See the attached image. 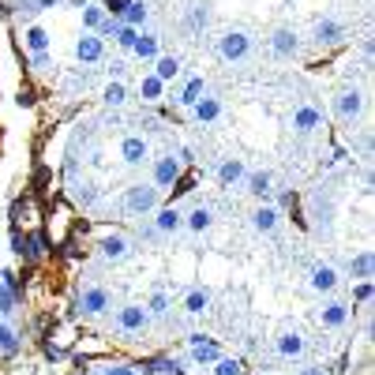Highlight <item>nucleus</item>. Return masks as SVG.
<instances>
[{
	"instance_id": "f257e3e1",
	"label": "nucleus",
	"mask_w": 375,
	"mask_h": 375,
	"mask_svg": "<svg viewBox=\"0 0 375 375\" xmlns=\"http://www.w3.org/2000/svg\"><path fill=\"white\" fill-rule=\"evenodd\" d=\"M252 53V34H244V30H225L222 38H218V57L222 60H244Z\"/></svg>"
},
{
	"instance_id": "f03ea898",
	"label": "nucleus",
	"mask_w": 375,
	"mask_h": 375,
	"mask_svg": "<svg viewBox=\"0 0 375 375\" xmlns=\"http://www.w3.org/2000/svg\"><path fill=\"white\" fill-rule=\"evenodd\" d=\"M154 207H158V188H154V184L128 188V195H124V210H128V214H150Z\"/></svg>"
},
{
	"instance_id": "7ed1b4c3",
	"label": "nucleus",
	"mask_w": 375,
	"mask_h": 375,
	"mask_svg": "<svg viewBox=\"0 0 375 375\" xmlns=\"http://www.w3.org/2000/svg\"><path fill=\"white\" fill-rule=\"evenodd\" d=\"M146 323H150V312H146L143 304H124L121 312H116V326H121L124 334H143Z\"/></svg>"
},
{
	"instance_id": "20e7f679",
	"label": "nucleus",
	"mask_w": 375,
	"mask_h": 375,
	"mask_svg": "<svg viewBox=\"0 0 375 375\" xmlns=\"http://www.w3.org/2000/svg\"><path fill=\"white\" fill-rule=\"evenodd\" d=\"M334 109H338V116L342 121H356V116L364 113V94L356 87H345V90H338V98H334Z\"/></svg>"
},
{
	"instance_id": "39448f33",
	"label": "nucleus",
	"mask_w": 375,
	"mask_h": 375,
	"mask_svg": "<svg viewBox=\"0 0 375 375\" xmlns=\"http://www.w3.org/2000/svg\"><path fill=\"white\" fill-rule=\"evenodd\" d=\"M270 49H274V57L293 60V57L300 53V38H297V30H289V26L274 30V34H270Z\"/></svg>"
},
{
	"instance_id": "423d86ee",
	"label": "nucleus",
	"mask_w": 375,
	"mask_h": 375,
	"mask_svg": "<svg viewBox=\"0 0 375 375\" xmlns=\"http://www.w3.org/2000/svg\"><path fill=\"white\" fill-rule=\"evenodd\" d=\"M177 177H180V162L173 158V154H162L158 162H154V188H173L177 184Z\"/></svg>"
},
{
	"instance_id": "0eeeda50",
	"label": "nucleus",
	"mask_w": 375,
	"mask_h": 375,
	"mask_svg": "<svg viewBox=\"0 0 375 375\" xmlns=\"http://www.w3.org/2000/svg\"><path fill=\"white\" fill-rule=\"evenodd\" d=\"M323 128V113H319L315 105H297V113H293V132L297 135H312Z\"/></svg>"
},
{
	"instance_id": "6e6552de",
	"label": "nucleus",
	"mask_w": 375,
	"mask_h": 375,
	"mask_svg": "<svg viewBox=\"0 0 375 375\" xmlns=\"http://www.w3.org/2000/svg\"><path fill=\"white\" fill-rule=\"evenodd\" d=\"M105 308H109V293L102 286H90V289L79 293V312L83 315H102Z\"/></svg>"
},
{
	"instance_id": "1a4fd4ad",
	"label": "nucleus",
	"mask_w": 375,
	"mask_h": 375,
	"mask_svg": "<svg viewBox=\"0 0 375 375\" xmlns=\"http://www.w3.org/2000/svg\"><path fill=\"white\" fill-rule=\"evenodd\" d=\"M188 349H191V360H195V364H214L218 356H222L218 342H210V338H203V334H191L188 338Z\"/></svg>"
},
{
	"instance_id": "9d476101",
	"label": "nucleus",
	"mask_w": 375,
	"mask_h": 375,
	"mask_svg": "<svg viewBox=\"0 0 375 375\" xmlns=\"http://www.w3.org/2000/svg\"><path fill=\"white\" fill-rule=\"evenodd\" d=\"M98 248H102V255H105L109 263H121V259L132 255V241L121 236V233H109V236H102V244H98Z\"/></svg>"
},
{
	"instance_id": "9b49d317",
	"label": "nucleus",
	"mask_w": 375,
	"mask_h": 375,
	"mask_svg": "<svg viewBox=\"0 0 375 375\" xmlns=\"http://www.w3.org/2000/svg\"><path fill=\"white\" fill-rule=\"evenodd\" d=\"M308 286L315 293H334L338 289V270L331 263H319V267H312V274H308Z\"/></svg>"
},
{
	"instance_id": "f8f14e48",
	"label": "nucleus",
	"mask_w": 375,
	"mask_h": 375,
	"mask_svg": "<svg viewBox=\"0 0 375 375\" xmlns=\"http://www.w3.org/2000/svg\"><path fill=\"white\" fill-rule=\"evenodd\" d=\"M312 38H315L319 45H334V42H342V38H345V26L326 15V19H319V23L312 26Z\"/></svg>"
},
{
	"instance_id": "ddd939ff",
	"label": "nucleus",
	"mask_w": 375,
	"mask_h": 375,
	"mask_svg": "<svg viewBox=\"0 0 375 375\" xmlns=\"http://www.w3.org/2000/svg\"><path fill=\"white\" fill-rule=\"evenodd\" d=\"M210 19H214V4H207V0H195V4H188V30H191V34L207 30Z\"/></svg>"
},
{
	"instance_id": "4468645a",
	"label": "nucleus",
	"mask_w": 375,
	"mask_h": 375,
	"mask_svg": "<svg viewBox=\"0 0 375 375\" xmlns=\"http://www.w3.org/2000/svg\"><path fill=\"white\" fill-rule=\"evenodd\" d=\"M146 154H150V146H146L143 135H128V139L121 143V158L128 162V166H143Z\"/></svg>"
},
{
	"instance_id": "2eb2a0df",
	"label": "nucleus",
	"mask_w": 375,
	"mask_h": 375,
	"mask_svg": "<svg viewBox=\"0 0 375 375\" xmlns=\"http://www.w3.org/2000/svg\"><path fill=\"white\" fill-rule=\"evenodd\" d=\"M278 222H281V214L270 203H263V207L252 210V229L255 233H274V229H278Z\"/></svg>"
},
{
	"instance_id": "dca6fc26",
	"label": "nucleus",
	"mask_w": 375,
	"mask_h": 375,
	"mask_svg": "<svg viewBox=\"0 0 375 375\" xmlns=\"http://www.w3.org/2000/svg\"><path fill=\"white\" fill-rule=\"evenodd\" d=\"M76 57L79 60H87V64H94V60H102L105 57V45L98 34H83V38L76 42Z\"/></svg>"
},
{
	"instance_id": "f3484780",
	"label": "nucleus",
	"mask_w": 375,
	"mask_h": 375,
	"mask_svg": "<svg viewBox=\"0 0 375 375\" xmlns=\"http://www.w3.org/2000/svg\"><path fill=\"white\" fill-rule=\"evenodd\" d=\"M191 116H195L199 124H214L218 116H222V102H218V98H210V94H203L195 105H191Z\"/></svg>"
},
{
	"instance_id": "a211bd4d",
	"label": "nucleus",
	"mask_w": 375,
	"mask_h": 375,
	"mask_svg": "<svg viewBox=\"0 0 375 375\" xmlns=\"http://www.w3.org/2000/svg\"><path fill=\"white\" fill-rule=\"evenodd\" d=\"M345 319H349V304H342V300H331V304L319 312V323L338 331V326H345Z\"/></svg>"
},
{
	"instance_id": "6ab92c4d",
	"label": "nucleus",
	"mask_w": 375,
	"mask_h": 375,
	"mask_svg": "<svg viewBox=\"0 0 375 375\" xmlns=\"http://www.w3.org/2000/svg\"><path fill=\"white\" fill-rule=\"evenodd\" d=\"M304 349H308V342H304V334H300V331L278 334V353L281 356H304Z\"/></svg>"
},
{
	"instance_id": "aec40b11",
	"label": "nucleus",
	"mask_w": 375,
	"mask_h": 375,
	"mask_svg": "<svg viewBox=\"0 0 375 375\" xmlns=\"http://www.w3.org/2000/svg\"><path fill=\"white\" fill-rule=\"evenodd\" d=\"M207 308H210V289H203V286H199V289H188L184 312H188V315H203Z\"/></svg>"
},
{
	"instance_id": "412c9836",
	"label": "nucleus",
	"mask_w": 375,
	"mask_h": 375,
	"mask_svg": "<svg viewBox=\"0 0 375 375\" xmlns=\"http://www.w3.org/2000/svg\"><path fill=\"white\" fill-rule=\"evenodd\" d=\"M184 225H188L191 233H207L210 225H214V210H210V207H195V210L184 218Z\"/></svg>"
},
{
	"instance_id": "4be33fe9",
	"label": "nucleus",
	"mask_w": 375,
	"mask_h": 375,
	"mask_svg": "<svg viewBox=\"0 0 375 375\" xmlns=\"http://www.w3.org/2000/svg\"><path fill=\"white\" fill-rule=\"evenodd\" d=\"M154 225H158V233H177L180 225H184V214H180L177 207H162L158 210V222H154Z\"/></svg>"
},
{
	"instance_id": "5701e85b",
	"label": "nucleus",
	"mask_w": 375,
	"mask_h": 375,
	"mask_svg": "<svg viewBox=\"0 0 375 375\" xmlns=\"http://www.w3.org/2000/svg\"><path fill=\"white\" fill-rule=\"evenodd\" d=\"M312 218H315V229L319 233H331V225H334V203L331 199H315V207H312Z\"/></svg>"
},
{
	"instance_id": "b1692460",
	"label": "nucleus",
	"mask_w": 375,
	"mask_h": 375,
	"mask_svg": "<svg viewBox=\"0 0 375 375\" xmlns=\"http://www.w3.org/2000/svg\"><path fill=\"white\" fill-rule=\"evenodd\" d=\"M248 191H252L255 199H267L270 191H274V177H270L267 169H263V173H252V177H248Z\"/></svg>"
},
{
	"instance_id": "393cba45",
	"label": "nucleus",
	"mask_w": 375,
	"mask_h": 375,
	"mask_svg": "<svg viewBox=\"0 0 375 375\" xmlns=\"http://www.w3.org/2000/svg\"><path fill=\"white\" fill-rule=\"evenodd\" d=\"M372 270H375V255H372V252H360L356 259H349V274H353V278L368 281V278H372Z\"/></svg>"
},
{
	"instance_id": "a878e982",
	"label": "nucleus",
	"mask_w": 375,
	"mask_h": 375,
	"mask_svg": "<svg viewBox=\"0 0 375 375\" xmlns=\"http://www.w3.org/2000/svg\"><path fill=\"white\" fill-rule=\"evenodd\" d=\"M158 45H162L158 34H139V38H135V53H139V60H154V57H158Z\"/></svg>"
},
{
	"instance_id": "bb28decb",
	"label": "nucleus",
	"mask_w": 375,
	"mask_h": 375,
	"mask_svg": "<svg viewBox=\"0 0 375 375\" xmlns=\"http://www.w3.org/2000/svg\"><path fill=\"white\" fill-rule=\"evenodd\" d=\"M203 94H207V83L195 76V79H188V83H184V90H180V98H177V102H180V105H195Z\"/></svg>"
},
{
	"instance_id": "cd10ccee",
	"label": "nucleus",
	"mask_w": 375,
	"mask_h": 375,
	"mask_svg": "<svg viewBox=\"0 0 375 375\" xmlns=\"http://www.w3.org/2000/svg\"><path fill=\"white\" fill-rule=\"evenodd\" d=\"M154 76H158L162 83L177 79L180 76V57H158V64H154Z\"/></svg>"
},
{
	"instance_id": "c85d7f7f",
	"label": "nucleus",
	"mask_w": 375,
	"mask_h": 375,
	"mask_svg": "<svg viewBox=\"0 0 375 375\" xmlns=\"http://www.w3.org/2000/svg\"><path fill=\"white\" fill-rule=\"evenodd\" d=\"M150 375H184V360H169V356H158V360H150Z\"/></svg>"
},
{
	"instance_id": "c756f323",
	"label": "nucleus",
	"mask_w": 375,
	"mask_h": 375,
	"mask_svg": "<svg viewBox=\"0 0 375 375\" xmlns=\"http://www.w3.org/2000/svg\"><path fill=\"white\" fill-rule=\"evenodd\" d=\"M162 90H166V83H162L158 76H143V83H139L143 102H162Z\"/></svg>"
},
{
	"instance_id": "7c9ffc66",
	"label": "nucleus",
	"mask_w": 375,
	"mask_h": 375,
	"mask_svg": "<svg viewBox=\"0 0 375 375\" xmlns=\"http://www.w3.org/2000/svg\"><path fill=\"white\" fill-rule=\"evenodd\" d=\"M0 353H4V356L19 353V334H15L12 326H4V319H0Z\"/></svg>"
},
{
	"instance_id": "2f4dec72",
	"label": "nucleus",
	"mask_w": 375,
	"mask_h": 375,
	"mask_svg": "<svg viewBox=\"0 0 375 375\" xmlns=\"http://www.w3.org/2000/svg\"><path fill=\"white\" fill-rule=\"evenodd\" d=\"M218 177H222V184H236V180L244 177V162H241V158H229V162H222Z\"/></svg>"
},
{
	"instance_id": "473e14b6",
	"label": "nucleus",
	"mask_w": 375,
	"mask_h": 375,
	"mask_svg": "<svg viewBox=\"0 0 375 375\" xmlns=\"http://www.w3.org/2000/svg\"><path fill=\"white\" fill-rule=\"evenodd\" d=\"M12 312H15V289L8 286V278L0 274V319L12 315Z\"/></svg>"
},
{
	"instance_id": "72a5a7b5",
	"label": "nucleus",
	"mask_w": 375,
	"mask_h": 375,
	"mask_svg": "<svg viewBox=\"0 0 375 375\" xmlns=\"http://www.w3.org/2000/svg\"><path fill=\"white\" fill-rule=\"evenodd\" d=\"M241 372H244L241 356H218L214 360V375H241Z\"/></svg>"
},
{
	"instance_id": "f704fd0d",
	"label": "nucleus",
	"mask_w": 375,
	"mask_h": 375,
	"mask_svg": "<svg viewBox=\"0 0 375 375\" xmlns=\"http://www.w3.org/2000/svg\"><path fill=\"white\" fill-rule=\"evenodd\" d=\"M102 102H105V105H113V109H116V105H124V102H128L124 83H109V87L102 90Z\"/></svg>"
},
{
	"instance_id": "c9c22d12",
	"label": "nucleus",
	"mask_w": 375,
	"mask_h": 375,
	"mask_svg": "<svg viewBox=\"0 0 375 375\" xmlns=\"http://www.w3.org/2000/svg\"><path fill=\"white\" fill-rule=\"evenodd\" d=\"M146 15H150V12H146V4L132 0V4H128V12H124V23H128V26H143V23H146Z\"/></svg>"
},
{
	"instance_id": "e433bc0d",
	"label": "nucleus",
	"mask_w": 375,
	"mask_h": 375,
	"mask_svg": "<svg viewBox=\"0 0 375 375\" xmlns=\"http://www.w3.org/2000/svg\"><path fill=\"white\" fill-rule=\"evenodd\" d=\"M26 45H30L34 53H45L49 49V34H45L42 26H30V30H26Z\"/></svg>"
},
{
	"instance_id": "4c0bfd02",
	"label": "nucleus",
	"mask_w": 375,
	"mask_h": 375,
	"mask_svg": "<svg viewBox=\"0 0 375 375\" xmlns=\"http://www.w3.org/2000/svg\"><path fill=\"white\" fill-rule=\"evenodd\" d=\"M26 259H42L45 255V233H34V236H26V248H23Z\"/></svg>"
},
{
	"instance_id": "58836bf2",
	"label": "nucleus",
	"mask_w": 375,
	"mask_h": 375,
	"mask_svg": "<svg viewBox=\"0 0 375 375\" xmlns=\"http://www.w3.org/2000/svg\"><path fill=\"white\" fill-rule=\"evenodd\" d=\"M83 23L90 26V30H98V26L105 23V12H102V8H94V4H87L83 8Z\"/></svg>"
},
{
	"instance_id": "ea45409f",
	"label": "nucleus",
	"mask_w": 375,
	"mask_h": 375,
	"mask_svg": "<svg viewBox=\"0 0 375 375\" xmlns=\"http://www.w3.org/2000/svg\"><path fill=\"white\" fill-rule=\"evenodd\" d=\"M146 312H150V315H166V312H169V297L158 289V293L150 297V304H146Z\"/></svg>"
},
{
	"instance_id": "a19ab883",
	"label": "nucleus",
	"mask_w": 375,
	"mask_h": 375,
	"mask_svg": "<svg viewBox=\"0 0 375 375\" xmlns=\"http://www.w3.org/2000/svg\"><path fill=\"white\" fill-rule=\"evenodd\" d=\"M113 38L121 42V49H135V38H139V30H135V26H121Z\"/></svg>"
},
{
	"instance_id": "79ce46f5",
	"label": "nucleus",
	"mask_w": 375,
	"mask_h": 375,
	"mask_svg": "<svg viewBox=\"0 0 375 375\" xmlns=\"http://www.w3.org/2000/svg\"><path fill=\"white\" fill-rule=\"evenodd\" d=\"M372 293H375V289H372V281H360V286L353 289V297L360 300V304H368V300H372Z\"/></svg>"
},
{
	"instance_id": "37998d69",
	"label": "nucleus",
	"mask_w": 375,
	"mask_h": 375,
	"mask_svg": "<svg viewBox=\"0 0 375 375\" xmlns=\"http://www.w3.org/2000/svg\"><path fill=\"white\" fill-rule=\"evenodd\" d=\"M105 4H109V12H113V15H124L132 0H105Z\"/></svg>"
},
{
	"instance_id": "c03bdc74",
	"label": "nucleus",
	"mask_w": 375,
	"mask_h": 375,
	"mask_svg": "<svg viewBox=\"0 0 375 375\" xmlns=\"http://www.w3.org/2000/svg\"><path fill=\"white\" fill-rule=\"evenodd\" d=\"M102 375H135V368H128V364H113V368H105Z\"/></svg>"
},
{
	"instance_id": "a18cd8bd",
	"label": "nucleus",
	"mask_w": 375,
	"mask_h": 375,
	"mask_svg": "<svg viewBox=\"0 0 375 375\" xmlns=\"http://www.w3.org/2000/svg\"><path fill=\"white\" fill-rule=\"evenodd\" d=\"M57 4H60V0H30L34 12H42V8H57Z\"/></svg>"
},
{
	"instance_id": "49530a36",
	"label": "nucleus",
	"mask_w": 375,
	"mask_h": 375,
	"mask_svg": "<svg viewBox=\"0 0 375 375\" xmlns=\"http://www.w3.org/2000/svg\"><path fill=\"white\" fill-rule=\"evenodd\" d=\"M300 375H326V372H323V368H304Z\"/></svg>"
},
{
	"instance_id": "de8ad7c7",
	"label": "nucleus",
	"mask_w": 375,
	"mask_h": 375,
	"mask_svg": "<svg viewBox=\"0 0 375 375\" xmlns=\"http://www.w3.org/2000/svg\"><path fill=\"white\" fill-rule=\"evenodd\" d=\"M0 19H8V8L4 4H0Z\"/></svg>"
}]
</instances>
